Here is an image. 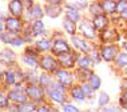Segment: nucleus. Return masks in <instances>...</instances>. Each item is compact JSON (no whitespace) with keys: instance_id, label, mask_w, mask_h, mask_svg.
<instances>
[{"instance_id":"2","label":"nucleus","mask_w":127,"mask_h":112,"mask_svg":"<svg viewBox=\"0 0 127 112\" xmlns=\"http://www.w3.org/2000/svg\"><path fill=\"white\" fill-rule=\"evenodd\" d=\"M116 53H118V47H115V45H107L102 49V57L106 62L114 60L116 57Z\"/></svg>"},{"instance_id":"10","label":"nucleus","mask_w":127,"mask_h":112,"mask_svg":"<svg viewBox=\"0 0 127 112\" xmlns=\"http://www.w3.org/2000/svg\"><path fill=\"white\" fill-rule=\"evenodd\" d=\"M58 79L63 86H70L72 83V76L67 71H58Z\"/></svg>"},{"instance_id":"18","label":"nucleus","mask_w":127,"mask_h":112,"mask_svg":"<svg viewBox=\"0 0 127 112\" xmlns=\"http://www.w3.org/2000/svg\"><path fill=\"white\" fill-rule=\"evenodd\" d=\"M64 28H66V31L70 33V35H74L75 33V22H72V20H70V19H66L64 20Z\"/></svg>"},{"instance_id":"44","label":"nucleus","mask_w":127,"mask_h":112,"mask_svg":"<svg viewBox=\"0 0 127 112\" xmlns=\"http://www.w3.org/2000/svg\"><path fill=\"white\" fill-rule=\"evenodd\" d=\"M122 16H123V18H126V19H127V9H125V11L122 12Z\"/></svg>"},{"instance_id":"21","label":"nucleus","mask_w":127,"mask_h":112,"mask_svg":"<svg viewBox=\"0 0 127 112\" xmlns=\"http://www.w3.org/2000/svg\"><path fill=\"white\" fill-rule=\"evenodd\" d=\"M31 15H32L33 18H36V19H40V18L43 16L42 7H39V5H33V7H32V9H31Z\"/></svg>"},{"instance_id":"39","label":"nucleus","mask_w":127,"mask_h":112,"mask_svg":"<svg viewBox=\"0 0 127 112\" xmlns=\"http://www.w3.org/2000/svg\"><path fill=\"white\" fill-rule=\"evenodd\" d=\"M121 104H122L123 108H126V110H127V92H125V93H123V96L121 97Z\"/></svg>"},{"instance_id":"19","label":"nucleus","mask_w":127,"mask_h":112,"mask_svg":"<svg viewBox=\"0 0 127 112\" xmlns=\"http://www.w3.org/2000/svg\"><path fill=\"white\" fill-rule=\"evenodd\" d=\"M90 86L92 87V90H99L100 88V79L96 75H91L90 76Z\"/></svg>"},{"instance_id":"47","label":"nucleus","mask_w":127,"mask_h":112,"mask_svg":"<svg viewBox=\"0 0 127 112\" xmlns=\"http://www.w3.org/2000/svg\"><path fill=\"white\" fill-rule=\"evenodd\" d=\"M125 48H126V51H127V43L125 44Z\"/></svg>"},{"instance_id":"12","label":"nucleus","mask_w":127,"mask_h":112,"mask_svg":"<svg viewBox=\"0 0 127 112\" xmlns=\"http://www.w3.org/2000/svg\"><path fill=\"white\" fill-rule=\"evenodd\" d=\"M0 60L4 63H12L15 60V55L11 52L9 49H3L0 52Z\"/></svg>"},{"instance_id":"24","label":"nucleus","mask_w":127,"mask_h":112,"mask_svg":"<svg viewBox=\"0 0 127 112\" xmlns=\"http://www.w3.org/2000/svg\"><path fill=\"white\" fill-rule=\"evenodd\" d=\"M78 64H79L80 68H87V67L90 66V57H79Z\"/></svg>"},{"instance_id":"45","label":"nucleus","mask_w":127,"mask_h":112,"mask_svg":"<svg viewBox=\"0 0 127 112\" xmlns=\"http://www.w3.org/2000/svg\"><path fill=\"white\" fill-rule=\"evenodd\" d=\"M104 111H118V110H115V108H107V110H104Z\"/></svg>"},{"instance_id":"26","label":"nucleus","mask_w":127,"mask_h":112,"mask_svg":"<svg viewBox=\"0 0 127 112\" xmlns=\"http://www.w3.org/2000/svg\"><path fill=\"white\" fill-rule=\"evenodd\" d=\"M19 111H35V106L33 104H26V103H22L18 108Z\"/></svg>"},{"instance_id":"23","label":"nucleus","mask_w":127,"mask_h":112,"mask_svg":"<svg viewBox=\"0 0 127 112\" xmlns=\"http://www.w3.org/2000/svg\"><path fill=\"white\" fill-rule=\"evenodd\" d=\"M37 48L39 49H42V51H48L50 49V47H51V44L48 40H40V42H37Z\"/></svg>"},{"instance_id":"35","label":"nucleus","mask_w":127,"mask_h":112,"mask_svg":"<svg viewBox=\"0 0 127 112\" xmlns=\"http://www.w3.org/2000/svg\"><path fill=\"white\" fill-rule=\"evenodd\" d=\"M90 60H91V62H94V63H96V64L100 62V59H99V55H98L96 52H94V51H92L91 55H90Z\"/></svg>"},{"instance_id":"46","label":"nucleus","mask_w":127,"mask_h":112,"mask_svg":"<svg viewBox=\"0 0 127 112\" xmlns=\"http://www.w3.org/2000/svg\"><path fill=\"white\" fill-rule=\"evenodd\" d=\"M1 29H3V23L0 22V31H1Z\"/></svg>"},{"instance_id":"28","label":"nucleus","mask_w":127,"mask_h":112,"mask_svg":"<svg viewBox=\"0 0 127 112\" xmlns=\"http://www.w3.org/2000/svg\"><path fill=\"white\" fill-rule=\"evenodd\" d=\"M24 63H27L31 67H36L37 66V63H36V60H35L33 56H24Z\"/></svg>"},{"instance_id":"29","label":"nucleus","mask_w":127,"mask_h":112,"mask_svg":"<svg viewBox=\"0 0 127 112\" xmlns=\"http://www.w3.org/2000/svg\"><path fill=\"white\" fill-rule=\"evenodd\" d=\"M90 11H91V13H95V15H99V13H102V11H103V8L99 4H92L91 7H90Z\"/></svg>"},{"instance_id":"17","label":"nucleus","mask_w":127,"mask_h":112,"mask_svg":"<svg viewBox=\"0 0 127 112\" xmlns=\"http://www.w3.org/2000/svg\"><path fill=\"white\" fill-rule=\"evenodd\" d=\"M60 13V8L55 4H50L47 7V15L51 16V18H56L58 15Z\"/></svg>"},{"instance_id":"3","label":"nucleus","mask_w":127,"mask_h":112,"mask_svg":"<svg viewBox=\"0 0 127 112\" xmlns=\"http://www.w3.org/2000/svg\"><path fill=\"white\" fill-rule=\"evenodd\" d=\"M27 95L35 101H40L43 99V90L39 87H36V86H30L27 88Z\"/></svg>"},{"instance_id":"7","label":"nucleus","mask_w":127,"mask_h":112,"mask_svg":"<svg viewBox=\"0 0 127 112\" xmlns=\"http://www.w3.org/2000/svg\"><path fill=\"white\" fill-rule=\"evenodd\" d=\"M59 62H60V64L63 67H66V68H71V67L74 66L75 60H74V57L71 55H68V52H66V53H60Z\"/></svg>"},{"instance_id":"9","label":"nucleus","mask_w":127,"mask_h":112,"mask_svg":"<svg viewBox=\"0 0 127 112\" xmlns=\"http://www.w3.org/2000/svg\"><path fill=\"white\" fill-rule=\"evenodd\" d=\"M42 68L46 71H54L56 68V62L51 56H46L42 59Z\"/></svg>"},{"instance_id":"25","label":"nucleus","mask_w":127,"mask_h":112,"mask_svg":"<svg viewBox=\"0 0 127 112\" xmlns=\"http://www.w3.org/2000/svg\"><path fill=\"white\" fill-rule=\"evenodd\" d=\"M108 95L107 93H104V92H102L100 95H99V106L103 107V106H106V104L108 103Z\"/></svg>"},{"instance_id":"16","label":"nucleus","mask_w":127,"mask_h":112,"mask_svg":"<svg viewBox=\"0 0 127 112\" xmlns=\"http://www.w3.org/2000/svg\"><path fill=\"white\" fill-rule=\"evenodd\" d=\"M44 31V24H43V22L42 20H36L35 23H33V25H32V32H33V35H40Z\"/></svg>"},{"instance_id":"32","label":"nucleus","mask_w":127,"mask_h":112,"mask_svg":"<svg viewBox=\"0 0 127 112\" xmlns=\"http://www.w3.org/2000/svg\"><path fill=\"white\" fill-rule=\"evenodd\" d=\"M116 62H118V64H121V66H127V53L119 55V57L116 59Z\"/></svg>"},{"instance_id":"27","label":"nucleus","mask_w":127,"mask_h":112,"mask_svg":"<svg viewBox=\"0 0 127 112\" xmlns=\"http://www.w3.org/2000/svg\"><path fill=\"white\" fill-rule=\"evenodd\" d=\"M15 75L13 72H7L5 73V83L7 84H15Z\"/></svg>"},{"instance_id":"6","label":"nucleus","mask_w":127,"mask_h":112,"mask_svg":"<svg viewBox=\"0 0 127 112\" xmlns=\"http://www.w3.org/2000/svg\"><path fill=\"white\" fill-rule=\"evenodd\" d=\"M7 28L11 32H19L20 29H22V23H20V20L16 19V18L8 19L7 20Z\"/></svg>"},{"instance_id":"40","label":"nucleus","mask_w":127,"mask_h":112,"mask_svg":"<svg viewBox=\"0 0 127 112\" xmlns=\"http://www.w3.org/2000/svg\"><path fill=\"white\" fill-rule=\"evenodd\" d=\"M112 35H115V31H107L104 33V40L107 39V40H110V39H112Z\"/></svg>"},{"instance_id":"5","label":"nucleus","mask_w":127,"mask_h":112,"mask_svg":"<svg viewBox=\"0 0 127 112\" xmlns=\"http://www.w3.org/2000/svg\"><path fill=\"white\" fill-rule=\"evenodd\" d=\"M82 32L86 37L88 39H94L95 37V29H94V25L91 24L90 22H84L82 24Z\"/></svg>"},{"instance_id":"36","label":"nucleus","mask_w":127,"mask_h":112,"mask_svg":"<svg viewBox=\"0 0 127 112\" xmlns=\"http://www.w3.org/2000/svg\"><path fill=\"white\" fill-rule=\"evenodd\" d=\"M7 106H8V100H7V97L4 96V95L0 93V108L7 107Z\"/></svg>"},{"instance_id":"1","label":"nucleus","mask_w":127,"mask_h":112,"mask_svg":"<svg viewBox=\"0 0 127 112\" xmlns=\"http://www.w3.org/2000/svg\"><path fill=\"white\" fill-rule=\"evenodd\" d=\"M9 99L16 101V103H26L27 101V93L23 91L22 87H18L9 92Z\"/></svg>"},{"instance_id":"8","label":"nucleus","mask_w":127,"mask_h":112,"mask_svg":"<svg viewBox=\"0 0 127 112\" xmlns=\"http://www.w3.org/2000/svg\"><path fill=\"white\" fill-rule=\"evenodd\" d=\"M68 51H70V47H68V44L66 42H63V40H56V42L54 43V52L66 53Z\"/></svg>"},{"instance_id":"34","label":"nucleus","mask_w":127,"mask_h":112,"mask_svg":"<svg viewBox=\"0 0 127 112\" xmlns=\"http://www.w3.org/2000/svg\"><path fill=\"white\" fill-rule=\"evenodd\" d=\"M11 44H12V45H22V44H23V39H22L20 36H15V37L12 39Z\"/></svg>"},{"instance_id":"13","label":"nucleus","mask_w":127,"mask_h":112,"mask_svg":"<svg viewBox=\"0 0 127 112\" xmlns=\"http://www.w3.org/2000/svg\"><path fill=\"white\" fill-rule=\"evenodd\" d=\"M72 42H74L75 47H76L78 49L83 51V52H88V51H90V47H88V44L86 43L84 40L78 39V37H72Z\"/></svg>"},{"instance_id":"30","label":"nucleus","mask_w":127,"mask_h":112,"mask_svg":"<svg viewBox=\"0 0 127 112\" xmlns=\"http://www.w3.org/2000/svg\"><path fill=\"white\" fill-rule=\"evenodd\" d=\"M116 9L119 12H123L125 9H127V1L126 0H121L119 3H116Z\"/></svg>"},{"instance_id":"33","label":"nucleus","mask_w":127,"mask_h":112,"mask_svg":"<svg viewBox=\"0 0 127 112\" xmlns=\"http://www.w3.org/2000/svg\"><path fill=\"white\" fill-rule=\"evenodd\" d=\"M0 37H1V40H3L4 43H9V44H11L12 39H13L15 36H13V35H8V33H3V35L0 36Z\"/></svg>"},{"instance_id":"11","label":"nucleus","mask_w":127,"mask_h":112,"mask_svg":"<svg viewBox=\"0 0 127 112\" xmlns=\"http://www.w3.org/2000/svg\"><path fill=\"white\" fill-rule=\"evenodd\" d=\"M92 24L95 25L96 29H103L107 25V18H106L104 15H102V13H99V15H96L94 18V23H92Z\"/></svg>"},{"instance_id":"31","label":"nucleus","mask_w":127,"mask_h":112,"mask_svg":"<svg viewBox=\"0 0 127 112\" xmlns=\"http://www.w3.org/2000/svg\"><path fill=\"white\" fill-rule=\"evenodd\" d=\"M40 84L44 86V87L50 86V84H51V79L47 76V75H42V76H40Z\"/></svg>"},{"instance_id":"41","label":"nucleus","mask_w":127,"mask_h":112,"mask_svg":"<svg viewBox=\"0 0 127 112\" xmlns=\"http://www.w3.org/2000/svg\"><path fill=\"white\" fill-rule=\"evenodd\" d=\"M76 4H79V8H86L87 7V1L86 0H79Z\"/></svg>"},{"instance_id":"37","label":"nucleus","mask_w":127,"mask_h":112,"mask_svg":"<svg viewBox=\"0 0 127 112\" xmlns=\"http://www.w3.org/2000/svg\"><path fill=\"white\" fill-rule=\"evenodd\" d=\"M63 111H67V112H76L78 108L75 106H71V104H67V106L63 107Z\"/></svg>"},{"instance_id":"20","label":"nucleus","mask_w":127,"mask_h":112,"mask_svg":"<svg viewBox=\"0 0 127 112\" xmlns=\"http://www.w3.org/2000/svg\"><path fill=\"white\" fill-rule=\"evenodd\" d=\"M72 96H74V99H76L79 101H82L84 99V92H83V90L82 88H79V87H75L74 90H72Z\"/></svg>"},{"instance_id":"38","label":"nucleus","mask_w":127,"mask_h":112,"mask_svg":"<svg viewBox=\"0 0 127 112\" xmlns=\"http://www.w3.org/2000/svg\"><path fill=\"white\" fill-rule=\"evenodd\" d=\"M82 90H83L84 95H92V91H94L91 86H83V87H82Z\"/></svg>"},{"instance_id":"14","label":"nucleus","mask_w":127,"mask_h":112,"mask_svg":"<svg viewBox=\"0 0 127 112\" xmlns=\"http://www.w3.org/2000/svg\"><path fill=\"white\" fill-rule=\"evenodd\" d=\"M102 8H103V11H106L108 13H112L116 9V3L114 1V0H104Z\"/></svg>"},{"instance_id":"4","label":"nucleus","mask_w":127,"mask_h":112,"mask_svg":"<svg viewBox=\"0 0 127 112\" xmlns=\"http://www.w3.org/2000/svg\"><path fill=\"white\" fill-rule=\"evenodd\" d=\"M9 8V12L15 16H20L22 15V11H23V3L20 0H12L8 5Z\"/></svg>"},{"instance_id":"43","label":"nucleus","mask_w":127,"mask_h":112,"mask_svg":"<svg viewBox=\"0 0 127 112\" xmlns=\"http://www.w3.org/2000/svg\"><path fill=\"white\" fill-rule=\"evenodd\" d=\"M39 111H44V112H46V111H48V107H40Z\"/></svg>"},{"instance_id":"22","label":"nucleus","mask_w":127,"mask_h":112,"mask_svg":"<svg viewBox=\"0 0 127 112\" xmlns=\"http://www.w3.org/2000/svg\"><path fill=\"white\" fill-rule=\"evenodd\" d=\"M67 18L70 20H72V22L76 23L79 19H80V15L78 13V11H75V9H70V11L67 12Z\"/></svg>"},{"instance_id":"15","label":"nucleus","mask_w":127,"mask_h":112,"mask_svg":"<svg viewBox=\"0 0 127 112\" xmlns=\"http://www.w3.org/2000/svg\"><path fill=\"white\" fill-rule=\"evenodd\" d=\"M48 95L52 100H55L56 103H63L64 101V97H63V92H59L56 90H50L48 91Z\"/></svg>"},{"instance_id":"42","label":"nucleus","mask_w":127,"mask_h":112,"mask_svg":"<svg viewBox=\"0 0 127 112\" xmlns=\"http://www.w3.org/2000/svg\"><path fill=\"white\" fill-rule=\"evenodd\" d=\"M48 1H50V4H55V5H58V4H60L62 0H48Z\"/></svg>"}]
</instances>
